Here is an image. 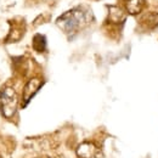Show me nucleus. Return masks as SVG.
<instances>
[{
	"instance_id": "6",
	"label": "nucleus",
	"mask_w": 158,
	"mask_h": 158,
	"mask_svg": "<svg viewBox=\"0 0 158 158\" xmlns=\"http://www.w3.org/2000/svg\"><path fill=\"white\" fill-rule=\"evenodd\" d=\"M127 19V12L119 6H108V21L112 24H122Z\"/></svg>"
},
{
	"instance_id": "7",
	"label": "nucleus",
	"mask_w": 158,
	"mask_h": 158,
	"mask_svg": "<svg viewBox=\"0 0 158 158\" xmlns=\"http://www.w3.org/2000/svg\"><path fill=\"white\" fill-rule=\"evenodd\" d=\"M146 7V0H125L124 10L129 15H140Z\"/></svg>"
},
{
	"instance_id": "1",
	"label": "nucleus",
	"mask_w": 158,
	"mask_h": 158,
	"mask_svg": "<svg viewBox=\"0 0 158 158\" xmlns=\"http://www.w3.org/2000/svg\"><path fill=\"white\" fill-rule=\"evenodd\" d=\"M91 20V12L84 7H74L62 14L56 20V24L68 35L76 34L78 31L84 28Z\"/></svg>"
},
{
	"instance_id": "2",
	"label": "nucleus",
	"mask_w": 158,
	"mask_h": 158,
	"mask_svg": "<svg viewBox=\"0 0 158 158\" xmlns=\"http://www.w3.org/2000/svg\"><path fill=\"white\" fill-rule=\"evenodd\" d=\"M19 106V96L14 88L4 86L0 91V111L5 118H11Z\"/></svg>"
},
{
	"instance_id": "8",
	"label": "nucleus",
	"mask_w": 158,
	"mask_h": 158,
	"mask_svg": "<svg viewBox=\"0 0 158 158\" xmlns=\"http://www.w3.org/2000/svg\"><path fill=\"white\" fill-rule=\"evenodd\" d=\"M33 48L38 52H44L46 49V38L43 34H35L33 38Z\"/></svg>"
},
{
	"instance_id": "4",
	"label": "nucleus",
	"mask_w": 158,
	"mask_h": 158,
	"mask_svg": "<svg viewBox=\"0 0 158 158\" xmlns=\"http://www.w3.org/2000/svg\"><path fill=\"white\" fill-rule=\"evenodd\" d=\"M99 153L100 151L96 145L89 141L81 142L76 150V155L78 158H96Z\"/></svg>"
},
{
	"instance_id": "9",
	"label": "nucleus",
	"mask_w": 158,
	"mask_h": 158,
	"mask_svg": "<svg viewBox=\"0 0 158 158\" xmlns=\"http://www.w3.org/2000/svg\"><path fill=\"white\" fill-rule=\"evenodd\" d=\"M29 158H56L54 156H50V155H46V153H41V155H34Z\"/></svg>"
},
{
	"instance_id": "3",
	"label": "nucleus",
	"mask_w": 158,
	"mask_h": 158,
	"mask_svg": "<svg viewBox=\"0 0 158 158\" xmlns=\"http://www.w3.org/2000/svg\"><path fill=\"white\" fill-rule=\"evenodd\" d=\"M41 85H43V81L39 78H32L27 81V84L23 88V93H22V106H26L32 100V98L41 88Z\"/></svg>"
},
{
	"instance_id": "5",
	"label": "nucleus",
	"mask_w": 158,
	"mask_h": 158,
	"mask_svg": "<svg viewBox=\"0 0 158 158\" xmlns=\"http://www.w3.org/2000/svg\"><path fill=\"white\" fill-rule=\"evenodd\" d=\"M140 26L146 31H153L158 28V12H146L139 21Z\"/></svg>"
}]
</instances>
